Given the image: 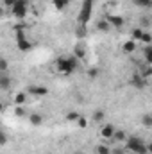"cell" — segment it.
Listing matches in <instances>:
<instances>
[{
  "label": "cell",
  "instance_id": "obj_1",
  "mask_svg": "<svg viewBox=\"0 0 152 154\" xmlns=\"http://www.w3.org/2000/svg\"><path fill=\"white\" fill-rule=\"evenodd\" d=\"M127 149L131 151V152L134 154H149V149H147V143L141 140V138H138V136H127Z\"/></svg>",
  "mask_w": 152,
  "mask_h": 154
},
{
  "label": "cell",
  "instance_id": "obj_2",
  "mask_svg": "<svg viewBox=\"0 0 152 154\" xmlns=\"http://www.w3.org/2000/svg\"><path fill=\"white\" fill-rule=\"evenodd\" d=\"M75 68H77V59L74 56H70V57H59L57 59V70L59 72L72 74V72H75Z\"/></svg>",
  "mask_w": 152,
  "mask_h": 154
},
{
  "label": "cell",
  "instance_id": "obj_3",
  "mask_svg": "<svg viewBox=\"0 0 152 154\" xmlns=\"http://www.w3.org/2000/svg\"><path fill=\"white\" fill-rule=\"evenodd\" d=\"M91 9H93V0H84L82 7H81V13H79V25H86L90 22Z\"/></svg>",
  "mask_w": 152,
  "mask_h": 154
},
{
  "label": "cell",
  "instance_id": "obj_4",
  "mask_svg": "<svg viewBox=\"0 0 152 154\" xmlns=\"http://www.w3.org/2000/svg\"><path fill=\"white\" fill-rule=\"evenodd\" d=\"M27 9H29V0H16V2H14V5L11 7L13 14H14L16 18H25Z\"/></svg>",
  "mask_w": 152,
  "mask_h": 154
},
{
  "label": "cell",
  "instance_id": "obj_5",
  "mask_svg": "<svg viewBox=\"0 0 152 154\" xmlns=\"http://www.w3.org/2000/svg\"><path fill=\"white\" fill-rule=\"evenodd\" d=\"M114 133H116V129H114L111 124H106V125H102V127H100V136H102V138H106V140L114 138Z\"/></svg>",
  "mask_w": 152,
  "mask_h": 154
},
{
  "label": "cell",
  "instance_id": "obj_6",
  "mask_svg": "<svg viewBox=\"0 0 152 154\" xmlns=\"http://www.w3.org/2000/svg\"><path fill=\"white\" fill-rule=\"evenodd\" d=\"M141 54H143L145 63H147V65H152V43H150V45H143Z\"/></svg>",
  "mask_w": 152,
  "mask_h": 154
},
{
  "label": "cell",
  "instance_id": "obj_7",
  "mask_svg": "<svg viewBox=\"0 0 152 154\" xmlns=\"http://www.w3.org/2000/svg\"><path fill=\"white\" fill-rule=\"evenodd\" d=\"M131 84L136 86V88H143L145 86V77L141 75V74H136V75H132V79H131Z\"/></svg>",
  "mask_w": 152,
  "mask_h": 154
},
{
  "label": "cell",
  "instance_id": "obj_8",
  "mask_svg": "<svg viewBox=\"0 0 152 154\" xmlns=\"http://www.w3.org/2000/svg\"><path fill=\"white\" fill-rule=\"evenodd\" d=\"M16 45H18V48H20L22 52H27V50H29V48L32 47V45H31V41H29L27 38H23V39H18V41H16Z\"/></svg>",
  "mask_w": 152,
  "mask_h": 154
},
{
  "label": "cell",
  "instance_id": "obj_9",
  "mask_svg": "<svg viewBox=\"0 0 152 154\" xmlns=\"http://www.w3.org/2000/svg\"><path fill=\"white\" fill-rule=\"evenodd\" d=\"M47 91H48V90H47L45 86H32V88L29 90V93H34V95H39V97H41V95H47Z\"/></svg>",
  "mask_w": 152,
  "mask_h": 154
},
{
  "label": "cell",
  "instance_id": "obj_10",
  "mask_svg": "<svg viewBox=\"0 0 152 154\" xmlns=\"http://www.w3.org/2000/svg\"><path fill=\"white\" fill-rule=\"evenodd\" d=\"M134 48H136V41H134V39H131V41H125V43H123V52H125V54L134 52Z\"/></svg>",
  "mask_w": 152,
  "mask_h": 154
},
{
  "label": "cell",
  "instance_id": "obj_11",
  "mask_svg": "<svg viewBox=\"0 0 152 154\" xmlns=\"http://www.w3.org/2000/svg\"><path fill=\"white\" fill-rule=\"evenodd\" d=\"M29 122L32 125H41L43 124V116L38 115V113H32V115H29Z\"/></svg>",
  "mask_w": 152,
  "mask_h": 154
},
{
  "label": "cell",
  "instance_id": "obj_12",
  "mask_svg": "<svg viewBox=\"0 0 152 154\" xmlns=\"http://www.w3.org/2000/svg\"><path fill=\"white\" fill-rule=\"evenodd\" d=\"M9 82H11V81H9V77H7L5 72H4L2 77H0V88H2L4 91H5V90H9Z\"/></svg>",
  "mask_w": 152,
  "mask_h": 154
},
{
  "label": "cell",
  "instance_id": "obj_13",
  "mask_svg": "<svg viewBox=\"0 0 152 154\" xmlns=\"http://www.w3.org/2000/svg\"><path fill=\"white\" fill-rule=\"evenodd\" d=\"M109 23H111V25H113V27H122V25H123V18H122V16H111V18H109Z\"/></svg>",
  "mask_w": 152,
  "mask_h": 154
},
{
  "label": "cell",
  "instance_id": "obj_14",
  "mask_svg": "<svg viewBox=\"0 0 152 154\" xmlns=\"http://www.w3.org/2000/svg\"><path fill=\"white\" fill-rule=\"evenodd\" d=\"M109 27H111V23H109V20H100L99 23H97V29L99 31H109Z\"/></svg>",
  "mask_w": 152,
  "mask_h": 154
},
{
  "label": "cell",
  "instance_id": "obj_15",
  "mask_svg": "<svg viewBox=\"0 0 152 154\" xmlns=\"http://www.w3.org/2000/svg\"><path fill=\"white\" fill-rule=\"evenodd\" d=\"M136 7H152V0H132Z\"/></svg>",
  "mask_w": 152,
  "mask_h": 154
},
{
  "label": "cell",
  "instance_id": "obj_16",
  "mask_svg": "<svg viewBox=\"0 0 152 154\" xmlns=\"http://www.w3.org/2000/svg\"><path fill=\"white\" fill-rule=\"evenodd\" d=\"M70 4V0H54V5H56V9H59V11H63L66 5Z\"/></svg>",
  "mask_w": 152,
  "mask_h": 154
},
{
  "label": "cell",
  "instance_id": "obj_17",
  "mask_svg": "<svg viewBox=\"0 0 152 154\" xmlns=\"http://www.w3.org/2000/svg\"><path fill=\"white\" fill-rule=\"evenodd\" d=\"M143 34H145V31H143V29H134V31H132V39H134V41H138V39L141 41Z\"/></svg>",
  "mask_w": 152,
  "mask_h": 154
},
{
  "label": "cell",
  "instance_id": "obj_18",
  "mask_svg": "<svg viewBox=\"0 0 152 154\" xmlns=\"http://www.w3.org/2000/svg\"><path fill=\"white\" fill-rule=\"evenodd\" d=\"M141 124L147 125V127H152V115H143L141 116Z\"/></svg>",
  "mask_w": 152,
  "mask_h": 154
},
{
  "label": "cell",
  "instance_id": "obj_19",
  "mask_svg": "<svg viewBox=\"0 0 152 154\" xmlns=\"http://www.w3.org/2000/svg\"><path fill=\"white\" fill-rule=\"evenodd\" d=\"M23 102H25V93H18V95L14 97V104H16V106H22Z\"/></svg>",
  "mask_w": 152,
  "mask_h": 154
},
{
  "label": "cell",
  "instance_id": "obj_20",
  "mask_svg": "<svg viewBox=\"0 0 152 154\" xmlns=\"http://www.w3.org/2000/svg\"><path fill=\"white\" fill-rule=\"evenodd\" d=\"M141 43H143V45H150L152 43V34L150 32L145 31V34H143V38H141Z\"/></svg>",
  "mask_w": 152,
  "mask_h": 154
},
{
  "label": "cell",
  "instance_id": "obj_21",
  "mask_svg": "<svg viewBox=\"0 0 152 154\" xmlns=\"http://www.w3.org/2000/svg\"><path fill=\"white\" fill-rule=\"evenodd\" d=\"M93 120L95 122H102L104 120V111H95L93 113Z\"/></svg>",
  "mask_w": 152,
  "mask_h": 154
},
{
  "label": "cell",
  "instance_id": "obj_22",
  "mask_svg": "<svg viewBox=\"0 0 152 154\" xmlns=\"http://www.w3.org/2000/svg\"><path fill=\"white\" fill-rule=\"evenodd\" d=\"M97 154H109V147L108 145H99L97 147Z\"/></svg>",
  "mask_w": 152,
  "mask_h": 154
},
{
  "label": "cell",
  "instance_id": "obj_23",
  "mask_svg": "<svg viewBox=\"0 0 152 154\" xmlns=\"http://www.w3.org/2000/svg\"><path fill=\"white\" fill-rule=\"evenodd\" d=\"M114 140H127V138H125V133H123V131H116V133H114Z\"/></svg>",
  "mask_w": 152,
  "mask_h": 154
},
{
  "label": "cell",
  "instance_id": "obj_24",
  "mask_svg": "<svg viewBox=\"0 0 152 154\" xmlns=\"http://www.w3.org/2000/svg\"><path fill=\"white\" fill-rule=\"evenodd\" d=\"M77 124H79V127H86V125H88V120H86L84 116H81V118L77 120Z\"/></svg>",
  "mask_w": 152,
  "mask_h": 154
},
{
  "label": "cell",
  "instance_id": "obj_25",
  "mask_svg": "<svg viewBox=\"0 0 152 154\" xmlns=\"http://www.w3.org/2000/svg\"><path fill=\"white\" fill-rule=\"evenodd\" d=\"M66 118H68V120H72V122H77L81 116L77 115V113H68V116H66Z\"/></svg>",
  "mask_w": 152,
  "mask_h": 154
},
{
  "label": "cell",
  "instance_id": "obj_26",
  "mask_svg": "<svg viewBox=\"0 0 152 154\" xmlns=\"http://www.w3.org/2000/svg\"><path fill=\"white\" fill-rule=\"evenodd\" d=\"M0 70H2V74L7 70V61H5V59H2V61H0Z\"/></svg>",
  "mask_w": 152,
  "mask_h": 154
},
{
  "label": "cell",
  "instance_id": "obj_27",
  "mask_svg": "<svg viewBox=\"0 0 152 154\" xmlns=\"http://www.w3.org/2000/svg\"><path fill=\"white\" fill-rule=\"evenodd\" d=\"M75 56H77V57H81V59L84 57V52L81 50V47H77V48H75Z\"/></svg>",
  "mask_w": 152,
  "mask_h": 154
},
{
  "label": "cell",
  "instance_id": "obj_28",
  "mask_svg": "<svg viewBox=\"0 0 152 154\" xmlns=\"http://www.w3.org/2000/svg\"><path fill=\"white\" fill-rule=\"evenodd\" d=\"M88 75L91 77V79H95V77L99 75V70H95V68H93V70H90V72H88Z\"/></svg>",
  "mask_w": 152,
  "mask_h": 154
},
{
  "label": "cell",
  "instance_id": "obj_29",
  "mask_svg": "<svg viewBox=\"0 0 152 154\" xmlns=\"http://www.w3.org/2000/svg\"><path fill=\"white\" fill-rule=\"evenodd\" d=\"M14 2H16V0H4V4H5L7 7H13V5H14Z\"/></svg>",
  "mask_w": 152,
  "mask_h": 154
},
{
  "label": "cell",
  "instance_id": "obj_30",
  "mask_svg": "<svg viewBox=\"0 0 152 154\" xmlns=\"http://www.w3.org/2000/svg\"><path fill=\"white\" fill-rule=\"evenodd\" d=\"M5 143H7V134L2 133V145H5Z\"/></svg>",
  "mask_w": 152,
  "mask_h": 154
},
{
  "label": "cell",
  "instance_id": "obj_31",
  "mask_svg": "<svg viewBox=\"0 0 152 154\" xmlns=\"http://www.w3.org/2000/svg\"><path fill=\"white\" fill-rule=\"evenodd\" d=\"M147 149H149V154H152V143H147Z\"/></svg>",
  "mask_w": 152,
  "mask_h": 154
}]
</instances>
